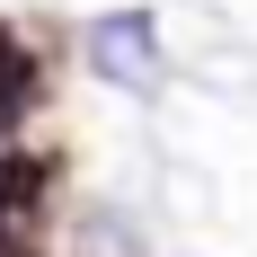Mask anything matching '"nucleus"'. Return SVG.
I'll use <instances>...</instances> for the list:
<instances>
[{
	"label": "nucleus",
	"instance_id": "1",
	"mask_svg": "<svg viewBox=\"0 0 257 257\" xmlns=\"http://www.w3.org/2000/svg\"><path fill=\"white\" fill-rule=\"evenodd\" d=\"M80 53H89V71H98L106 89H124V98H160V80H169L151 9H106V18H89Z\"/></svg>",
	"mask_w": 257,
	"mask_h": 257
},
{
	"label": "nucleus",
	"instance_id": "2",
	"mask_svg": "<svg viewBox=\"0 0 257 257\" xmlns=\"http://www.w3.org/2000/svg\"><path fill=\"white\" fill-rule=\"evenodd\" d=\"M36 204H45V160L0 151V222H9V231H27V222H36Z\"/></svg>",
	"mask_w": 257,
	"mask_h": 257
},
{
	"label": "nucleus",
	"instance_id": "3",
	"mask_svg": "<svg viewBox=\"0 0 257 257\" xmlns=\"http://www.w3.org/2000/svg\"><path fill=\"white\" fill-rule=\"evenodd\" d=\"M27 106H36V53H27L18 36H9V27H0V133L18 124Z\"/></svg>",
	"mask_w": 257,
	"mask_h": 257
},
{
	"label": "nucleus",
	"instance_id": "4",
	"mask_svg": "<svg viewBox=\"0 0 257 257\" xmlns=\"http://www.w3.org/2000/svg\"><path fill=\"white\" fill-rule=\"evenodd\" d=\"M0 257H36V248H27V231H9V222H0Z\"/></svg>",
	"mask_w": 257,
	"mask_h": 257
}]
</instances>
